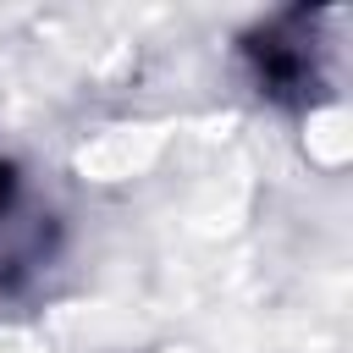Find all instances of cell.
Listing matches in <instances>:
<instances>
[{
	"mask_svg": "<svg viewBox=\"0 0 353 353\" xmlns=\"http://www.w3.org/2000/svg\"><path fill=\"white\" fill-rule=\"evenodd\" d=\"M320 11H281L276 22H265L243 55L259 77V88L270 99L287 105H309L325 94V39H320Z\"/></svg>",
	"mask_w": 353,
	"mask_h": 353,
	"instance_id": "1",
	"label": "cell"
},
{
	"mask_svg": "<svg viewBox=\"0 0 353 353\" xmlns=\"http://www.w3.org/2000/svg\"><path fill=\"white\" fill-rule=\"evenodd\" d=\"M11 199H17V171H11L6 160H0V215L11 210Z\"/></svg>",
	"mask_w": 353,
	"mask_h": 353,
	"instance_id": "2",
	"label": "cell"
}]
</instances>
